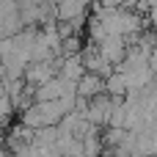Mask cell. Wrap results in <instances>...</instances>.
<instances>
[{"label": "cell", "instance_id": "obj_1", "mask_svg": "<svg viewBox=\"0 0 157 157\" xmlns=\"http://www.w3.org/2000/svg\"><path fill=\"white\" fill-rule=\"evenodd\" d=\"M99 52H102L113 66H119V63L124 61V55H127V41H124V36H105V39L99 41Z\"/></svg>", "mask_w": 157, "mask_h": 157}, {"label": "cell", "instance_id": "obj_2", "mask_svg": "<svg viewBox=\"0 0 157 157\" xmlns=\"http://www.w3.org/2000/svg\"><path fill=\"white\" fill-rule=\"evenodd\" d=\"M102 91H105V77L97 75V72H86V75L77 80V88H75V94H77L80 99H91V97H97V94H102Z\"/></svg>", "mask_w": 157, "mask_h": 157}, {"label": "cell", "instance_id": "obj_3", "mask_svg": "<svg viewBox=\"0 0 157 157\" xmlns=\"http://www.w3.org/2000/svg\"><path fill=\"white\" fill-rule=\"evenodd\" d=\"M83 75H86V66H83V58H80V55H69V58H61V69H58V77H63V80H69V83H77Z\"/></svg>", "mask_w": 157, "mask_h": 157}, {"label": "cell", "instance_id": "obj_4", "mask_svg": "<svg viewBox=\"0 0 157 157\" xmlns=\"http://www.w3.org/2000/svg\"><path fill=\"white\" fill-rule=\"evenodd\" d=\"M105 94H110V97H127V77L113 69L105 77Z\"/></svg>", "mask_w": 157, "mask_h": 157}, {"label": "cell", "instance_id": "obj_5", "mask_svg": "<svg viewBox=\"0 0 157 157\" xmlns=\"http://www.w3.org/2000/svg\"><path fill=\"white\" fill-rule=\"evenodd\" d=\"M83 155L86 157H99L102 155V138H99V127L91 130L86 138H83Z\"/></svg>", "mask_w": 157, "mask_h": 157}, {"label": "cell", "instance_id": "obj_6", "mask_svg": "<svg viewBox=\"0 0 157 157\" xmlns=\"http://www.w3.org/2000/svg\"><path fill=\"white\" fill-rule=\"evenodd\" d=\"M80 52H83V41H80V36H77V33H72V36L61 39V50H58V55H61V58L80 55Z\"/></svg>", "mask_w": 157, "mask_h": 157}, {"label": "cell", "instance_id": "obj_7", "mask_svg": "<svg viewBox=\"0 0 157 157\" xmlns=\"http://www.w3.org/2000/svg\"><path fill=\"white\" fill-rule=\"evenodd\" d=\"M146 19L152 22V28L157 30V0H149V11H146Z\"/></svg>", "mask_w": 157, "mask_h": 157}, {"label": "cell", "instance_id": "obj_8", "mask_svg": "<svg viewBox=\"0 0 157 157\" xmlns=\"http://www.w3.org/2000/svg\"><path fill=\"white\" fill-rule=\"evenodd\" d=\"M152 52H157V33H155V47H152Z\"/></svg>", "mask_w": 157, "mask_h": 157}]
</instances>
